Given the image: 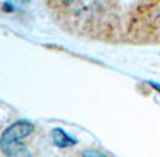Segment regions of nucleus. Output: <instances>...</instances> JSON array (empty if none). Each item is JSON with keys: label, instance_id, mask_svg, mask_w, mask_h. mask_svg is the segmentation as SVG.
<instances>
[{"label": "nucleus", "instance_id": "obj_1", "mask_svg": "<svg viewBox=\"0 0 160 157\" xmlns=\"http://www.w3.org/2000/svg\"><path fill=\"white\" fill-rule=\"evenodd\" d=\"M34 132V124L27 119H20L8 125L2 133L0 147L7 157H30V152L20 142Z\"/></svg>", "mask_w": 160, "mask_h": 157}, {"label": "nucleus", "instance_id": "obj_2", "mask_svg": "<svg viewBox=\"0 0 160 157\" xmlns=\"http://www.w3.org/2000/svg\"><path fill=\"white\" fill-rule=\"evenodd\" d=\"M51 136H52V142L58 147H61V149L72 147L78 143V140H76L73 136H70L69 133H66L63 129H61V128H55V129L52 130V133H51Z\"/></svg>", "mask_w": 160, "mask_h": 157}, {"label": "nucleus", "instance_id": "obj_3", "mask_svg": "<svg viewBox=\"0 0 160 157\" xmlns=\"http://www.w3.org/2000/svg\"><path fill=\"white\" fill-rule=\"evenodd\" d=\"M83 157H108L105 153L100 152V150H96V149H87L83 152Z\"/></svg>", "mask_w": 160, "mask_h": 157}, {"label": "nucleus", "instance_id": "obj_4", "mask_svg": "<svg viewBox=\"0 0 160 157\" xmlns=\"http://www.w3.org/2000/svg\"><path fill=\"white\" fill-rule=\"evenodd\" d=\"M148 83H149V84L152 86L156 91H159V93H160V83H156V81H148Z\"/></svg>", "mask_w": 160, "mask_h": 157}, {"label": "nucleus", "instance_id": "obj_5", "mask_svg": "<svg viewBox=\"0 0 160 157\" xmlns=\"http://www.w3.org/2000/svg\"><path fill=\"white\" fill-rule=\"evenodd\" d=\"M156 17H158V22H159V25H160V4H159V7H158V13H156Z\"/></svg>", "mask_w": 160, "mask_h": 157}]
</instances>
